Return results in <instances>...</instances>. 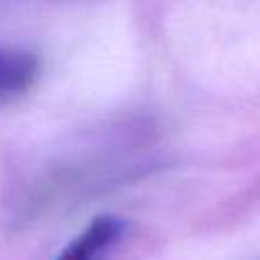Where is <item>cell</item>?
Returning <instances> with one entry per match:
<instances>
[{
	"label": "cell",
	"instance_id": "obj_1",
	"mask_svg": "<svg viewBox=\"0 0 260 260\" xmlns=\"http://www.w3.org/2000/svg\"><path fill=\"white\" fill-rule=\"evenodd\" d=\"M128 221L121 215H99L57 253L55 260H105L123 242Z\"/></svg>",
	"mask_w": 260,
	"mask_h": 260
},
{
	"label": "cell",
	"instance_id": "obj_2",
	"mask_svg": "<svg viewBox=\"0 0 260 260\" xmlns=\"http://www.w3.org/2000/svg\"><path fill=\"white\" fill-rule=\"evenodd\" d=\"M39 76V59L23 48L0 46V101H9L32 89Z\"/></svg>",
	"mask_w": 260,
	"mask_h": 260
}]
</instances>
